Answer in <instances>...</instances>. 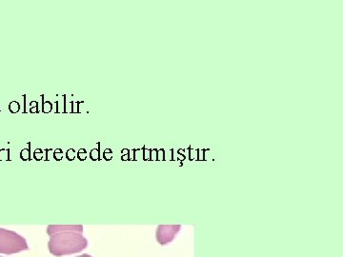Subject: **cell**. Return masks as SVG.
I'll list each match as a JSON object with an SVG mask.
<instances>
[{"label":"cell","mask_w":343,"mask_h":257,"mask_svg":"<svg viewBox=\"0 0 343 257\" xmlns=\"http://www.w3.org/2000/svg\"><path fill=\"white\" fill-rule=\"evenodd\" d=\"M180 225H160L157 229V240L161 245L171 243L180 231Z\"/></svg>","instance_id":"cell-3"},{"label":"cell","mask_w":343,"mask_h":257,"mask_svg":"<svg viewBox=\"0 0 343 257\" xmlns=\"http://www.w3.org/2000/svg\"><path fill=\"white\" fill-rule=\"evenodd\" d=\"M64 232H75L82 234L83 233V226L81 225H50L47 228V234L52 236L57 233H64Z\"/></svg>","instance_id":"cell-4"},{"label":"cell","mask_w":343,"mask_h":257,"mask_svg":"<svg viewBox=\"0 0 343 257\" xmlns=\"http://www.w3.org/2000/svg\"></svg>","instance_id":"cell-10"},{"label":"cell","mask_w":343,"mask_h":257,"mask_svg":"<svg viewBox=\"0 0 343 257\" xmlns=\"http://www.w3.org/2000/svg\"><path fill=\"white\" fill-rule=\"evenodd\" d=\"M10 110L12 113H16L19 110V105L17 102H11L10 104Z\"/></svg>","instance_id":"cell-5"},{"label":"cell","mask_w":343,"mask_h":257,"mask_svg":"<svg viewBox=\"0 0 343 257\" xmlns=\"http://www.w3.org/2000/svg\"><path fill=\"white\" fill-rule=\"evenodd\" d=\"M88 246V240L82 234L75 232L57 233L50 236L48 248L54 257H60L82 252Z\"/></svg>","instance_id":"cell-1"},{"label":"cell","mask_w":343,"mask_h":257,"mask_svg":"<svg viewBox=\"0 0 343 257\" xmlns=\"http://www.w3.org/2000/svg\"><path fill=\"white\" fill-rule=\"evenodd\" d=\"M28 250L29 246L23 236L0 228V254L14 255Z\"/></svg>","instance_id":"cell-2"},{"label":"cell","mask_w":343,"mask_h":257,"mask_svg":"<svg viewBox=\"0 0 343 257\" xmlns=\"http://www.w3.org/2000/svg\"><path fill=\"white\" fill-rule=\"evenodd\" d=\"M51 109H52V105H51V103H49V102H46V103L44 104V108H43L44 112L48 113V112H50V111H51Z\"/></svg>","instance_id":"cell-6"},{"label":"cell","mask_w":343,"mask_h":257,"mask_svg":"<svg viewBox=\"0 0 343 257\" xmlns=\"http://www.w3.org/2000/svg\"><path fill=\"white\" fill-rule=\"evenodd\" d=\"M74 155H75V152H74V150H70L69 151H68V158H70V159H73Z\"/></svg>","instance_id":"cell-7"},{"label":"cell","mask_w":343,"mask_h":257,"mask_svg":"<svg viewBox=\"0 0 343 257\" xmlns=\"http://www.w3.org/2000/svg\"><path fill=\"white\" fill-rule=\"evenodd\" d=\"M93 257L92 256H90V255H87V254H84V255H81V256H79V257Z\"/></svg>","instance_id":"cell-9"},{"label":"cell","mask_w":343,"mask_h":257,"mask_svg":"<svg viewBox=\"0 0 343 257\" xmlns=\"http://www.w3.org/2000/svg\"><path fill=\"white\" fill-rule=\"evenodd\" d=\"M97 153H98V152H97V150H94V151H93V152H92V153H91V155H92V154H93V156H95V157H97Z\"/></svg>","instance_id":"cell-8"}]
</instances>
